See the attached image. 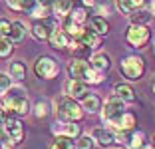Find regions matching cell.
Wrapping results in <instances>:
<instances>
[{
    "instance_id": "cell-1",
    "label": "cell",
    "mask_w": 155,
    "mask_h": 149,
    "mask_svg": "<svg viewBox=\"0 0 155 149\" xmlns=\"http://www.w3.org/2000/svg\"><path fill=\"white\" fill-rule=\"evenodd\" d=\"M56 115H58V121L62 123H80L86 115V111L82 109V104H78L76 99L68 98V95H62V98L56 99Z\"/></svg>"
},
{
    "instance_id": "cell-2",
    "label": "cell",
    "mask_w": 155,
    "mask_h": 149,
    "mask_svg": "<svg viewBox=\"0 0 155 149\" xmlns=\"http://www.w3.org/2000/svg\"><path fill=\"white\" fill-rule=\"evenodd\" d=\"M119 74L121 78H125L127 81H137L141 80L145 74V60L141 56H125L119 62Z\"/></svg>"
},
{
    "instance_id": "cell-3",
    "label": "cell",
    "mask_w": 155,
    "mask_h": 149,
    "mask_svg": "<svg viewBox=\"0 0 155 149\" xmlns=\"http://www.w3.org/2000/svg\"><path fill=\"white\" fill-rule=\"evenodd\" d=\"M34 74H36V78H40V80H54V78L60 76V72H62V66H60V62L54 58V56H38L36 62H34Z\"/></svg>"
},
{
    "instance_id": "cell-4",
    "label": "cell",
    "mask_w": 155,
    "mask_h": 149,
    "mask_svg": "<svg viewBox=\"0 0 155 149\" xmlns=\"http://www.w3.org/2000/svg\"><path fill=\"white\" fill-rule=\"evenodd\" d=\"M2 109L8 111V115L14 118H24L30 113V99L26 95H14V94H6L2 99Z\"/></svg>"
},
{
    "instance_id": "cell-5",
    "label": "cell",
    "mask_w": 155,
    "mask_h": 149,
    "mask_svg": "<svg viewBox=\"0 0 155 149\" xmlns=\"http://www.w3.org/2000/svg\"><path fill=\"white\" fill-rule=\"evenodd\" d=\"M125 42H127L129 48H133V50H143L151 42L149 26H135V24H129L127 32H125Z\"/></svg>"
},
{
    "instance_id": "cell-6",
    "label": "cell",
    "mask_w": 155,
    "mask_h": 149,
    "mask_svg": "<svg viewBox=\"0 0 155 149\" xmlns=\"http://www.w3.org/2000/svg\"><path fill=\"white\" fill-rule=\"evenodd\" d=\"M2 127H4V133H6V137H8V141L12 145H20L24 141V137H26V131H24V125H22V121H20V118L6 115Z\"/></svg>"
},
{
    "instance_id": "cell-7",
    "label": "cell",
    "mask_w": 155,
    "mask_h": 149,
    "mask_svg": "<svg viewBox=\"0 0 155 149\" xmlns=\"http://www.w3.org/2000/svg\"><path fill=\"white\" fill-rule=\"evenodd\" d=\"M125 111H127V109H125V101H121L119 98H115V95H114V98H110L104 104L100 115H101V119L110 125L114 119H117L119 115H121V113H125Z\"/></svg>"
},
{
    "instance_id": "cell-8",
    "label": "cell",
    "mask_w": 155,
    "mask_h": 149,
    "mask_svg": "<svg viewBox=\"0 0 155 149\" xmlns=\"http://www.w3.org/2000/svg\"><path fill=\"white\" fill-rule=\"evenodd\" d=\"M135 125H137L135 113L125 111V113H121L117 119H114V121L110 123V129H114L115 133H125V135H129V133L135 131Z\"/></svg>"
},
{
    "instance_id": "cell-9",
    "label": "cell",
    "mask_w": 155,
    "mask_h": 149,
    "mask_svg": "<svg viewBox=\"0 0 155 149\" xmlns=\"http://www.w3.org/2000/svg\"><path fill=\"white\" fill-rule=\"evenodd\" d=\"M91 72V66L90 62H84V60H70L68 64V74H70V80H76V81H87V76Z\"/></svg>"
},
{
    "instance_id": "cell-10",
    "label": "cell",
    "mask_w": 155,
    "mask_h": 149,
    "mask_svg": "<svg viewBox=\"0 0 155 149\" xmlns=\"http://www.w3.org/2000/svg\"><path fill=\"white\" fill-rule=\"evenodd\" d=\"M58 28L60 26L52 18L42 20V22H34L32 24V36L36 38L38 42H48V40H50V36H52V32L58 30Z\"/></svg>"
},
{
    "instance_id": "cell-11",
    "label": "cell",
    "mask_w": 155,
    "mask_h": 149,
    "mask_svg": "<svg viewBox=\"0 0 155 149\" xmlns=\"http://www.w3.org/2000/svg\"><path fill=\"white\" fill-rule=\"evenodd\" d=\"M91 137L100 147H111V145L117 143V133L110 127H96L91 131Z\"/></svg>"
},
{
    "instance_id": "cell-12",
    "label": "cell",
    "mask_w": 155,
    "mask_h": 149,
    "mask_svg": "<svg viewBox=\"0 0 155 149\" xmlns=\"http://www.w3.org/2000/svg\"><path fill=\"white\" fill-rule=\"evenodd\" d=\"M52 133L56 137H70V139H78L82 135V125L78 123H62V121H56L52 125Z\"/></svg>"
},
{
    "instance_id": "cell-13",
    "label": "cell",
    "mask_w": 155,
    "mask_h": 149,
    "mask_svg": "<svg viewBox=\"0 0 155 149\" xmlns=\"http://www.w3.org/2000/svg\"><path fill=\"white\" fill-rule=\"evenodd\" d=\"M64 90H66V95L72 99H84L86 95H90V90H87V84L84 81H76V80H66L64 84Z\"/></svg>"
},
{
    "instance_id": "cell-14",
    "label": "cell",
    "mask_w": 155,
    "mask_h": 149,
    "mask_svg": "<svg viewBox=\"0 0 155 149\" xmlns=\"http://www.w3.org/2000/svg\"><path fill=\"white\" fill-rule=\"evenodd\" d=\"M115 6H117V10L123 14V16L131 18L135 12L145 10L147 2H143V0H117V2H115Z\"/></svg>"
},
{
    "instance_id": "cell-15",
    "label": "cell",
    "mask_w": 155,
    "mask_h": 149,
    "mask_svg": "<svg viewBox=\"0 0 155 149\" xmlns=\"http://www.w3.org/2000/svg\"><path fill=\"white\" fill-rule=\"evenodd\" d=\"M30 16L32 18H36V22H42V20H48L52 18V4H48V2H42V0H38V2H34L32 4V10H30Z\"/></svg>"
},
{
    "instance_id": "cell-16",
    "label": "cell",
    "mask_w": 155,
    "mask_h": 149,
    "mask_svg": "<svg viewBox=\"0 0 155 149\" xmlns=\"http://www.w3.org/2000/svg\"><path fill=\"white\" fill-rule=\"evenodd\" d=\"M90 62V66L94 70H97V72H101V74H105L107 70L111 68V58L105 52H97V54H91V58L87 60Z\"/></svg>"
},
{
    "instance_id": "cell-17",
    "label": "cell",
    "mask_w": 155,
    "mask_h": 149,
    "mask_svg": "<svg viewBox=\"0 0 155 149\" xmlns=\"http://www.w3.org/2000/svg\"><path fill=\"white\" fill-rule=\"evenodd\" d=\"M70 42H72V38H70L68 34L62 30V26H60L58 30L52 32V36H50V40H48V44H50L54 50H66L70 46Z\"/></svg>"
},
{
    "instance_id": "cell-18",
    "label": "cell",
    "mask_w": 155,
    "mask_h": 149,
    "mask_svg": "<svg viewBox=\"0 0 155 149\" xmlns=\"http://www.w3.org/2000/svg\"><path fill=\"white\" fill-rule=\"evenodd\" d=\"M101 108H104V101L97 94H90L82 99V109L86 113H101Z\"/></svg>"
},
{
    "instance_id": "cell-19",
    "label": "cell",
    "mask_w": 155,
    "mask_h": 149,
    "mask_svg": "<svg viewBox=\"0 0 155 149\" xmlns=\"http://www.w3.org/2000/svg\"><path fill=\"white\" fill-rule=\"evenodd\" d=\"M114 95L115 98H119L121 101H135L137 95H135V90H133L129 84H125V81H121V84H115L114 86Z\"/></svg>"
},
{
    "instance_id": "cell-20",
    "label": "cell",
    "mask_w": 155,
    "mask_h": 149,
    "mask_svg": "<svg viewBox=\"0 0 155 149\" xmlns=\"http://www.w3.org/2000/svg\"><path fill=\"white\" fill-rule=\"evenodd\" d=\"M26 74H28V68H26V64H24L22 60H14V62H10L8 76L12 78V81H24L26 80Z\"/></svg>"
},
{
    "instance_id": "cell-21",
    "label": "cell",
    "mask_w": 155,
    "mask_h": 149,
    "mask_svg": "<svg viewBox=\"0 0 155 149\" xmlns=\"http://www.w3.org/2000/svg\"><path fill=\"white\" fill-rule=\"evenodd\" d=\"M78 42H82L84 46H87V48L91 50V52H94V50H97L101 46V38L97 36L96 32L91 30L90 26H86V30H84V34L80 38H78Z\"/></svg>"
},
{
    "instance_id": "cell-22",
    "label": "cell",
    "mask_w": 155,
    "mask_h": 149,
    "mask_svg": "<svg viewBox=\"0 0 155 149\" xmlns=\"http://www.w3.org/2000/svg\"><path fill=\"white\" fill-rule=\"evenodd\" d=\"M68 50L72 52L74 60H84V62H87V60L91 58V50L87 48V46H84L82 42H78V40H72V42H70Z\"/></svg>"
},
{
    "instance_id": "cell-23",
    "label": "cell",
    "mask_w": 155,
    "mask_h": 149,
    "mask_svg": "<svg viewBox=\"0 0 155 149\" xmlns=\"http://www.w3.org/2000/svg\"><path fill=\"white\" fill-rule=\"evenodd\" d=\"M26 32H28V30H26V24H24L22 20H14L8 40L12 42V44H20V42L26 40Z\"/></svg>"
},
{
    "instance_id": "cell-24",
    "label": "cell",
    "mask_w": 155,
    "mask_h": 149,
    "mask_svg": "<svg viewBox=\"0 0 155 149\" xmlns=\"http://www.w3.org/2000/svg\"><path fill=\"white\" fill-rule=\"evenodd\" d=\"M90 28L96 32L100 38L110 34V22H107L105 18H101V16H94V18H90Z\"/></svg>"
},
{
    "instance_id": "cell-25",
    "label": "cell",
    "mask_w": 155,
    "mask_h": 149,
    "mask_svg": "<svg viewBox=\"0 0 155 149\" xmlns=\"http://www.w3.org/2000/svg\"><path fill=\"white\" fill-rule=\"evenodd\" d=\"M68 20H70V22H74L76 26L86 28V22L90 20V14H87L86 8H82V6H74V10L70 12V16H68Z\"/></svg>"
},
{
    "instance_id": "cell-26",
    "label": "cell",
    "mask_w": 155,
    "mask_h": 149,
    "mask_svg": "<svg viewBox=\"0 0 155 149\" xmlns=\"http://www.w3.org/2000/svg\"><path fill=\"white\" fill-rule=\"evenodd\" d=\"M74 10V4L70 0H58V2H52V12L60 18H68L70 12Z\"/></svg>"
},
{
    "instance_id": "cell-27",
    "label": "cell",
    "mask_w": 155,
    "mask_h": 149,
    "mask_svg": "<svg viewBox=\"0 0 155 149\" xmlns=\"http://www.w3.org/2000/svg\"><path fill=\"white\" fill-rule=\"evenodd\" d=\"M129 145H131V149H143L147 145V135L143 131L135 129L133 133H129Z\"/></svg>"
},
{
    "instance_id": "cell-28",
    "label": "cell",
    "mask_w": 155,
    "mask_h": 149,
    "mask_svg": "<svg viewBox=\"0 0 155 149\" xmlns=\"http://www.w3.org/2000/svg\"><path fill=\"white\" fill-rule=\"evenodd\" d=\"M32 4H34L32 0H8L6 2V6L10 10H14V12H30Z\"/></svg>"
},
{
    "instance_id": "cell-29",
    "label": "cell",
    "mask_w": 155,
    "mask_h": 149,
    "mask_svg": "<svg viewBox=\"0 0 155 149\" xmlns=\"http://www.w3.org/2000/svg\"><path fill=\"white\" fill-rule=\"evenodd\" d=\"M151 18H153V12L141 10V12H135L129 20H131V24H135V26H147V24L151 22Z\"/></svg>"
},
{
    "instance_id": "cell-30",
    "label": "cell",
    "mask_w": 155,
    "mask_h": 149,
    "mask_svg": "<svg viewBox=\"0 0 155 149\" xmlns=\"http://www.w3.org/2000/svg\"><path fill=\"white\" fill-rule=\"evenodd\" d=\"M50 149H76V143L70 137H54L50 143Z\"/></svg>"
},
{
    "instance_id": "cell-31",
    "label": "cell",
    "mask_w": 155,
    "mask_h": 149,
    "mask_svg": "<svg viewBox=\"0 0 155 149\" xmlns=\"http://www.w3.org/2000/svg\"><path fill=\"white\" fill-rule=\"evenodd\" d=\"M34 118L36 119H44L48 113H50V108H48V104H46V99H38L36 104H34Z\"/></svg>"
},
{
    "instance_id": "cell-32",
    "label": "cell",
    "mask_w": 155,
    "mask_h": 149,
    "mask_svg": "<svg viewBox=\"0 0 155 149\" xmlns=\"http://www.w3.org/2000/svg\"><path fill=\"white\" fill-rule=\"evenodd\" d=\"M12 52H14V44H12V42H10L8 38H0V58H2V60L10 58Z\"/></svg>"
},
{
    "instance_id": "cell-33",
    "label": "cell",
    "mask_w": 155,
    "mask_h": 149,
    "mask_svg": "<svg viewBox=\"0 0 155 149\" xmlns=\"http://www.w3.org/2000/svg\"><path fill=\"white\" fill-rule=\"evenodd\" d=\"M10 90H12V78L8 74L0 72V98H4Z\"/></svg>"
},
{
    "instance_id": "cell-34",
    "label": "cell",
    "mask_w": 155,
    "mask_h": 149,
    "mask_svg": "<svg viewBox=\"0 0 155 149\" xmlns=\"http://www.w3.org/2000/svg\"><path fill=\"white\" fill-rule=\"evenodd\" d=\"M94 145H96L94 137H91V135H87V133H82V135L78 137L76 149H94Z\"/></svg>"
},
{
    "instance_id": "cell-35",
    "label": "cell",
    "mask_w": 155,
    "mask_h": 149,
    "mask_svg": "<svg viewBox=\"0 0 155 149\" xmlns=\"http://www.w3.org/2000/svg\"><path fill=\"white\" fill-rule=\"evenodd\" d=\"M12 30V22L6 18H0V38H8Z\"/></svg>"
},
{
    "instance_id": "cell-36",
    "label": "cell",
    "mask_w": 155,
    "mask_h": 149,
    "mask_svg": "<svg viewBox=\"0 0 155 149\" xmlns=\"http://www.w3.org/2000/svg\"><path fill=\"white\" fill-rule=\"evenodd\" d=\"M90 6H91V8H96V2H91V0H84V2H82V8H90Z\"/></svg>"
},
{
    "instance_id": "cell-37",
    "label": "cell",
    "mask_w": 155,
    "mask_h": 149,
    "mask_svg": "<svg viewBox=\"0 0 155 149\" xmlns=\"http://www.w3.org/2000/svg\"><path fill=\"white\" fill-rule=\"evenodd\" d=\"M2 149H16V145H12L10 141H4V143H2Z\"/></svg>"
},
{
    "instance_id": "cell-38",
    "label": "cell",
    "mask_w": 155,
    "mask_h": 149,
    "mask_svg": "<svg viewBox=\"0 0 155 149\" xmlns=\"http://www.w3.org/2000/svg\"><path fill=\"white\" fill-rule=\"evenodd\" d=\"M151 90H153V94H155V76L151 78Z\"/></svg>"
},
{
    "instance_id": "cell-39",
    "label": "cell",
    "mask_w": 155,
    "mask_h": 149,
    "mask_svg": "<svg viewBox=\"0 0 155 149\" xmlns=\"http://www.w3.org/2000/svg\"><path fill=\"white\" fill-rule=\"evenodd\" d=\"M143 149H153V145H151V143H147V145H145Z\"/></svg>"
},
{
    "instance_id": "cell-40",
    "label": "cell",
    "mask_w": 155,
    "mask_h": 149,
    "mask_svg": "<svg viewBox=\"0 0 155 149\" xmlns=\"http://www.w3.org/2000/svg\"><path fill=\"white\" fill-rule=\"evenodd\" d=\"M151 145H153V149H155V135L151 137Z\"/></svg>"
}]
</instances>
